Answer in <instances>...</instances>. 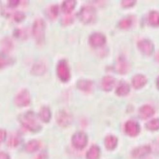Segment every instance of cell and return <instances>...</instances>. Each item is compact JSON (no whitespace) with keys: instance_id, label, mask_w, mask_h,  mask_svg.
<instances>
[{"instance_id":"1","label":"cell","mask_w":159,"mask_h":159,"mask_svg":"<svg viewBox=\"0 0 159 159\" xmlns=\"http://www.w3.org/2000/svg\"><path fill=\"white\" fill-rule=\"evenodd\" d=\"M21 125L32 132H38L41 129V126L38 117L34 112L27 111L21 114L19 117Z\"/></svg>"},{"instance_id":"2","label":"cell","mask_w":159,"mask_h":159,"mask_svg":"<svg viewBox=\"0 0 159 159\" xmlns=\"http://www.w3.org/2000/svg\"><path fill=\"white\" fill-rule=\"evenodd\" d=\"M46 23L43 19L39 18L34 21L32 27V34L38 45H41L45 43Z\"/></svg>"},{"instance_id":"3","label":"cell","mask_w":159,"mask_h":159,"mask_svg":"<svg viewBox=\"0 0 159 159\" xmlns=\"http://www.w3.org/2000/svg\"><path fill=\"white\" fill-rule=\"evenodd\" d=\"M80 21L84 24H90L95 21L97 12L95 8L92 6L83 7L78 14Z\"/></svg>"},{"instance_id":"4","label":"cell","mask_w":159,"mask_h":159,"mask_svg":"<svg viewBox=\"0 0 159 159\" xmlns=\"http://www.w3.org/2000/svg\"><path fill=\"white\" fill-rule=\"evenodd\" d=\"M57 74L62 82L66 83L70 79L71 74H70V67L66 60L62 59L58 62L57 65Z\"/></svg>"},{"instance_id":"5","label":"cell","mask_w":159,"mask_h":159,"mask_svg":"<svg viewBox=\"0 0 159 159\" xmlns=\"http://www.w3.org/2000/svg\"><path fill=\"white\" fill-rule=\"evenodd\" d=\"M14 102L17 107H27L30 103V95L28 90L23 89L17 93L14 99Z\"/></svg>"},{"instance_id":"6","label":"cell","mask_w":159,"mask_h":159,"mask_svg":"<svg viewBox=\"0 0 159 159\" xmlns=\"http://www.w3.org/2000/svg\"><path fill=\"white\" fill-rule=\"evenodd\" d=\"M72 143L75 148L82 149L86 147L88 143V137L84 132H77L72 136Z\"/></svg>"},{"instance_id":"7","label":"cell","mask_w":159,"mask_h":159,"mask_svg":"<svg viewBox=\"0 0 159 159\" xmlns=\"http://www.w3.org/2000/svg\"><path fill=\"white\" fill-rule=\"evenodd\" d=\"M72 116L65 110H61L56 115V121L61 127H67L72 122Z\"/></svg>"},{"instance_id":"8","label":"cell","mask_w":159,"mask_h":159,"mask_svg":"<svg viewBox=\"0 0 159 159\" xmlns=\"http://www.w3.org/2000/svg\"><path fill=\"white\" fill-rule=\"evenodd\" d=\"M107 41L104 35L101 32L93 33L89 38L90 45L94 48H99L103 46Z\"/></svg>"},{"instance_id":"9","label":"cell","mask_w":159,"mask_h":159,"mask_svg":"<svg viewBox=\"0 0 159 159\" xmlns=\"http://www.w3.org/2000/svg\"><path fill=\"white\" fill-rule=\"evenodd\" d=\"M138 47L140 52L146 56L151 55L153 50V44L148 39H143L138 43Z\"/></svg>"},{"instance_id":"10","label":"cell","mask_w":159,"mask_h":159,"mask_svg":"<svg viewBox=\"0 0 159 159\" xmlns=\"http://www.w3.org/2000/svg\"><path fill=\"white\" fill-rule=\"evenodd\" d=\"M140 128L139 124L134 120H128L125 125V131L130 137H135L139 135Z\"/></svg>"},{"instance_id":"11","label":"cell","mask_w":159,"mask_h":159,"mask_svg":"<svg viewBox=\"0 0 159 159\" xmlns=\"http://www.w3.org/2000/svg\"><path fill=\"white\" fill-rule=\"evenodd\" d=\"M115 69L120 74H126L129 71L130 65L125 58L119 57L115 66Z\"/></svg>"},{"instance_id":"12","label":"cell","mask_w":159,"mask_h":159,"mask_svg":"<svg viewBox=\"0 0 159 159\" xmlns=\"http://www.w3.org/2000/svg\"><path fill=\"white\" fill-rule=\"evenodd\" d=\"M151 152V148L149 146H143L135 148L132 152V156L135 158H142L148 156Z\"/></svg>"},{"instance_id":"13","label":"cell","mask_w":159,"mask_h":159,"mask_svg":"<svg viewBox=\"0 0 159 159\" xmlns=\"http://www.w3.org/2000/svg\"><path fill=\"white\" fill-rule=\"evenodd\" d=\"M116 84V79L110 75H107L102 78L101 81V87L106 92L111 91Z\"/></svg>"},{"instance_id":"14","label":"cell","mask_w":159,"mask_h":159,"mask_svg":"<svg viewBox=\"0 0 159 159\" xmlns=\"http://www.w3.org/2000/svg\"><path fill=\"white\" fill-rule=\"evenodd\" d=\"M147 83L146 77L142 74L135 75L132 79V84L135 89H140L144 87Z\"/></svg>"},{"instance_id":"15","label":"cell","mask_w":159,"mask_h":159,"mask_svg":"<svg viewBox=\"0 0 159 159\" xmlns=\"http://www.w3.org/2000/svg\"><path fill=\"white\" fill-rule=\"evenodd\" d=\"M139 116L143 119H147L153 116L155 113L154 109L149 105H144L139 110Z\"/></svg>"},{"instance_id":"16","label":"cell","mask_w":159,"mask_h":159,"mask_svg":"<svg viewBox=\"0 0 159 159\" xmlns=\"http://www.w3.org/2000/svg\"><path fill=\"white\" fill-rule=\"evenodd\" d=\"M93 86V83L90 80L87 79H81L77 83V87L78 89L84 92H90Z\"/></svg>"},{"instance_id":"17","label":"cell","mask_w":159,"mask_h":159,"mask_svg":"<svg viewBox=\"0 0 159 159\" xmlns=\"http://www.w3.org/2000/svg\"><path fill=\"white\" fill-rule=\"evenodd\" d=\"M77 2L74 0H68L65 1L62 4V11L66 14L69 15L75 9Z\"/></svg>"},{"instance_id":"18","label":"cell","mask_w":159,"mask_h":159,"mask_svg":"<svg viewBox=\"0 0 159 159\" xmlns=\"http://www.w3.org/2000/svg\"><path fill=\"white\" fill-rule=\"evenodd\" d=\"M118 140L113 135H108L104 139V145L108 150H113L117 147Z\"/></svg>"},{"instance_id":"19","label":"cell","mask_w":159,"mask_h":159,"mask_svg":"<svg viewBox=\"0 0 159 159\" xmlns=\"http://www.w3.org/2000/svg\"><path fill=\"white\" fill-rule=\"evenodd\" d=\"M100 156V148L96 145L92 146L86 153L87 159H98Z\"/></svg>"},{"instance_id":"20","label":"cell","mask_w":159,"mask_h":159,"mask_svg":"<svg viewBox=\"0 0 159 159\" xmlns=\"http://www.w3.org/2000/svg\"><path fill=\"white\" fill-rule=\"evenodd\" d=\"M39 141L37 140H32L26 144L25 150L29 153H33L38 151L40 148Z\"/></svg>"},{"instance_id":"21","label":"cell","mask_w":159,"mask_h":159,"mask_svg":"<svg viewBox=\"0 0 159 159\" xmlns=\"http://www.w3.org/2000/svg\"><path fill=\"white\" fill-rule=\"evenodd\" d=\"M129 91L130 88L129 84L126 82H122L117 87L116 93L119 96H125L129 93Z\"/></svg>"},{"instance_id":"22","label":"cell","mask_w":159,"mask_h":159,"mask_svg":"<svg viewBox=\"0 0 159 159\" xmlns=\"http://www.w3.org/2000/svg\"><path fill=\"white\" fill-rule=\"evenodd\" d=\"M40 119L44 122H48L51 119V111L49 108L47 107H43L39 113Z\"/></svg>"},{"instance_id":"23","label":"cell","mask_w":159,"mask_h":159,"mask_svg":"<svg viewBox=\"0 0 159 159\" xmlns=\"http://www.w3.org/2000/svg\"><path fill=\"white\" fill-rule=\"evenodd\" d=\"M45 70H46V67L45 65L43 64L42 63H36L34 65L32 71L33 74L39 75L45 73Z\"/></svg>"},{"instance_id":"24","label":"cell","mask_w":159,"mask_h":159,"mask_svg":"<svg viewBox=\"0 0 159 159\" xmlns=\"http://www.w3.org/2000/svg\"><path fill=\"white\" fill-rule=\"evenodd\" d=\"M1 46L3 53H7L12 48V42L9 38H5L2 40Z\"/></svg>"},{"instance_id":"25","label":"cell","mask_w":159,"mask_h":159,"mask_svg":"<svg viewBox=\"0 0 159 159\" xmlns=\"http://www.w3.org/2000/svg\"><path fill=\"white\" fill-rule=\"evenodd\" d=\"M149 22L152 26L159 25V14L156 11H152L149 15Z\"/></svg>"},{"instance_id":"26","label":"cell","mask_w":159,"mask_h":159,"mask_svg":"<svg viewBox=\"0 0 159 159\" xmlns=\"http://www.w3.org/2000/svg\"><path fill=\"white\" fill-rule=\"evenodd\" d=\"M47 15L50 19L54 20L59 15V7L57 5H52L48 9Z\"/></svg>"},{"instance_id":"27","label":"cell","mask_w":159,"mask_h":159,"mask_svg":"<svg viewBox=\"0 0 159 159\" xmlns=\"http://www.w3.org/2000/svg\"><path fill=\"white\" fill-rule=\"evenodd\" d=\"M146 128L151 131L159 129V119H154L146 124Z\"/></svg>"},{"instance_id":"28","label":"cell","mask_w":159,"mask_h":159,"mask_svg":"<svg viewBox=\"0 0 159 159\" xmlns=\"http://www.w3.org/2000/svg\"><path fill=\"white\" fill-rule=\"evenodd\" d=\"M132 20L130 17H126V18L122 19L119 22V27L122 29H129L132 25Z\"/></svg>"},{"instance_id":"29","label":"cell","mask_w":159,"mask_h":159,"mask_svg":"<svg viewBox=\"0 0 159 159\" xmlns=\"http://www.w3.org/2000/svg\"><path fill=\"white\" fill-rule=\"evenodd\" d=\"M20 142H21V139L19 136L13 135L10 138L9 140H8V146H10L11 148L12 147L14 148V147H16L18 146L20 144Z\"/></svg>"},{"instance_id":"30","label":"cell","mask_w":159,"mask_h":159,"mask_svg":"<svg viewBox=\"0 0 159 159\" xmlns=\"http://www.w3.org/2000/svg\"><path fill=\"white\" fill-rule=\"evenodd\" d=\"M25 18V14L21 12H20V11L16 12L14 15V19L17 23L23 21Z\"/></svg>"},{"instance_id":"31","label":"cell","mask_w":159,"mask_h":159,"mask_svg":"<svg viewBox=\"0 0 159 159\" xmlns=\"http://www.w3.org/2000/svg\"><path fill=\"white\" fill-rule=\"evenodd\" d=\"M136 3V1L134 0H125V1H122L121 5L123 7H133Z\"/></svg>"},{"instance_id":"32","label":"cell","mask_w":159,"mask_h":159,"mask_svg":"<svg viewBox=\"0 0 159 159\" xmlns=\"http://www.w3.org/2000/svg\"><path fill=\"white\" fill-rule=\"evenodd\" d=\"M73 20H74L72 16H65V17L63 18V20H62V23H63V24L65 25H70V23H72L73 22Z\"/></svg>"},{"instance_id":"33","label":"cell","mask_w":159,"mask_h":159,"mask_svg":"<svg viewBox=\"0 0 159 159\" xmlns=\"http://www.w3.org/2000/svg\"><path fill=\"white\" fill-rule=\"evenodd\" d=\"M6 137H7V133L5 130L1 129V132H0V140H1V143H3L5 140Z\"/></svg>"},{"instance_id":"34","label":"cell","mask_w":159,"mask_h":159,"mask_svg":"<svg viewBox=\"0 0 159 159\" xmlns=\"http://www.w3.org/2000/svg\"><path fill=\"white\" fill-rule=\"evenodd\" d=\"M20 2L18 1V0H14V1H9L8 2V5H9L11 7H16L17 6H18L20 4Z\"/></svg>"},{"instance_id":"35","label":"cell","mask_w":159,"mask_h":159,"mask_svg":"<svg viewBox=\"0 0 159 159\" xmlns=\"http://www.w3.org/2000/svg\"><path fill=\"white\" fill-rule=\"evenodd\" d=\"M0 159H10V157L7 153L1 152V153H0Z\"/></svg>"},{"instance_id":"36","label":"cell","mask_w":159,"mask_h":159,"mask_svg":"<svg viewBox=\"0 0 159 159\" xmlns=\"http://www.w3.org/2000/svg\"><path fill=\"white\" fill-rule=\"evenodd\" d=\"M47 158V155L45 153H41L40 154L37 159H46Z\"/></svg>"},{"instance_id":"37","label":"cell","mask_w":159,"mask_h":159,"mask_svg":"<svg viewBox=\"0 0 159 159\" xmlns=\"http://www.w3.org/2000/svg\"><path fill=\"white\" fill-rule=\"evenodd\" d=\"M155 58H156V61H158V62H159V52H158V53L156 54Z\"/></svg>"},{"instance_id":"38","label":"cell","mask_w":159,"mask_h":159,"mask_svg":"<svg viewBox=\"0 0 159 159\" xmlns=\"http://www.w3.org/2000/svg\"><path fill=\"white\" fill-rule=\"evenodd\" d=\"M157 86L158 88L159 89V77H158V78L157 79Z\"/></svg>"}]
</instances>
